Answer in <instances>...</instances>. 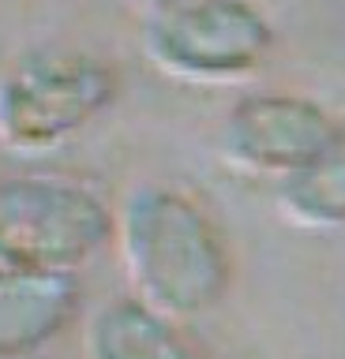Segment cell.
Returning <instances> with one entry per match:
<instances>
[{
	"label": "cell",
	"instance_id": "6da1fadb",
	"mask_svg": "<svg viewBox=\"0 0 345 359\" xmlns=\"http://www.w3.org/2000/svg\"><path fill=\"white\" fill-rule=\"evenodd\" d=\"M120 258L136 299L176 322L203 318L226 299L233 262L210 213L173 187H139L117 221Z\"/></svg>",
	"mask_w": 345,
	"mask_h": 359
},
{
	"label": "cell",
	"instance_id": "7a4b0ae2",
	"mask_svg": "<svg viewBox=\"0 0 345 359\" xmlns=\"http://www.w3.org/2000/svg\"><path fill=\"white\" fill-rule=\"evenodd\" d=\"M117 97V75L91 53L41 49L0 79V142L12 154H53L86 131Z\"/></svg>",
	"mask_w": 345,
	"mask_h": 359
},
{
	"label": "cell",
	"instance_id": "3957f363",
	"mask_svg": "<svg viewBox=\"0 0 345 359\" xmlns=\"http://www.w3.org/2000/svg\"><path fill=\"white\" fill-rule=\"evenodd\" d=\"M117 236L105 202L72 180H0V266L79 273Z\"/></svg>",
	"mask_w": 345,
	"mask_h": 359
},
{
	"label": "cell",
	"instance_id": "277c9868",
	"mask_svg": "<svg viewBox=\"0 0 345 359\" xmlns=\"http://www.w3.org/2000/svg\"><path fill=\"white\" fill-rule=\"evenodd\" d=\"M150 60L188 83H237L255 75L274 49L266 15L248 0H184L150 11Z\"/></svg>",
	"mask_w": 345,
	"mask_h": 359
},
{
	"label": "cell",
	"instance_id": "5b68a950",
	"mask_svg": "<svg viewBox=\"0 0 345 359\" xmlns=\"http://www.w3.org/2000/svg\"><path fill=\"white\" fill-rule=\"evenodd\" d=\"M338 131L341 123L311 97L248 94L229 109L221 150L237 168L285 180L315 161Z\"/></svg>",
	"mask_w": 345,
	"mask_h": 359
},
{
	"label": "cell",
	"instance_id": "8992f818",
	"mask_svg": "<svg viewBox=\"0 0 345 359\" xmlns=\"http://www.w3.org/2000/svg\"><path fill=\"white\" fill-rule=\"evenodd\" d=\"M79 314L72 273H34L0 266V359H30L49 348Z\"/></svg>",
	"mask_w": 345,
	"mask_h": 359
},
{
	"label": "cell",
	"instance_id": "52a82bcc",
	"mask_svg": "<svg viewBox=\"0 0 345 359\" xmlns=\"http://www.w3.org/2000/svg\"><path fill=\"white\" fill-rule=\"evenodd\" d=\"M86 359H203L181 322L143 299L105 303L86 325Z\"/></svg>",
	"mask_w": 345,
	"mask_h": 359
},
{
	"label": "cell",
	"instance_id": "ba28073f",
	"mask_svg": "<svg viewBox=\"0 0 345 359\" xmlns=\"http://www.w3.org/2000/svg\"><path fill=\"white\" fill-rule=\"evenodd\" d=\"M278 202L297 224L308 229L345 224V123L308 168L278 184Z\"/></svg>",
	"mask_w": 345,
	"mask_h": 359
},
{
	"label": "cell",
	"instance_id": "9c48e42d",
	"mask_svg": "<svg viewBox=\"0 0 345 359\" xmlns=\"http://www.w3.org/2000/svg\"><path fill=\"white\" fill-rule=\"evenodd\" d=\"M147 11H162V8H173V4H184V0H139Z\"/></svg>",
	"mask_w": 345,
	"mask_h": 359
}]
</instances>
